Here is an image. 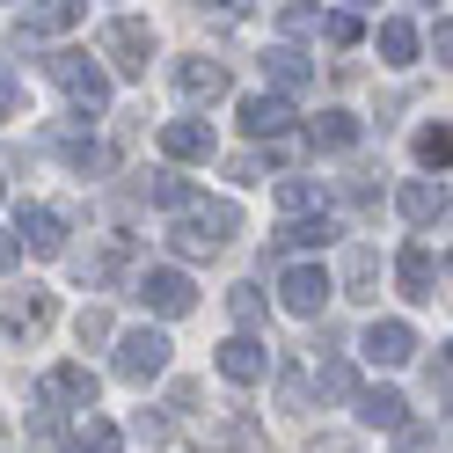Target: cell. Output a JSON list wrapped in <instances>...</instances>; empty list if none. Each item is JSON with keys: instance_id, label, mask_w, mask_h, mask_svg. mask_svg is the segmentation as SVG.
<instances>
[{"instance_id": "4dcf8cb0", "label": "cell", "mask_w": 453, "mask_h": 453, "mask_svg": "<svg viewBox=\"0 0 453 453\" xmlns=\"http://www.w3.org/2000/svg\"><path fill=\"white\" fill-rule=\"evenodd\" d=\"M73 336H81V344H103V336H110V315H103V307H81Z\"/></svg>"}, {"instance_id": "cb8c5ba5", "label": "cell", "mask_w": 453, "mask_h": 453, "mask_svg": "<svg viewBox=\"0 0 453 453\" xmlns=\"http://www.w3.org/2000/svg\"><path fill=\"white\" fill-rule=\"evenodd\" d=\"M315 205H322V183H307V176H286V183H278V212H286V219L315 212Z\"/></svg>"}, {"instance_id": "f35d334b", "label": "cell", "mask_w": 453, "mask_h": 453, "mask_svg": "<svg viewBox=\"0 0 453 453\" xmlns=\"http://www.w3.org/2000/svg\"><path fill=\"white\" fill-rule=\"evenodd\" d=\"M212 8H219V15H242V8H249V0H212Z\"/></svg>"}, {"instance_id": "9a60e30c", "label": "cell", "mask_w": 453, "mask_h": 453, "mask_svg": "<svg viewBox=\"0 0 453 453\" xmlns=\"http://www.w3.org/2000/svg\"><path fill=\"white\" fill-rule=\"evenodd\" d=\"M286 125H293V103L286 96H249L242 103V132L249 139H271V132H286Z\"/></svg>"}, {"instance_id": "277c9868", "label": "cell", "mask_w": 453, "mask_h": 453, "mask_svg": "<svg viewBox=\"0 0 453 453\" xmlns=\"http://www.w3.org/2000/svg\"><path fill=\"white\" fill-rule=\"evenodd\" d=\"M15 242L37 249V257H66V219L51 205H30V197H22V205H15Z\"/></svg>"}, {"instance_id": "836d02e7", "label": "cell", "mask_w": 453, "mask_h": 453, "mask_svg": "<svg viewBox=\"0 0 453 453\" xmlns=\"http://www.w3.org/2000/svg\"><path fill=\"white\" fill-rule=\"evenodd\" d=\"M226 176H234V183H264V161L257 154H234V161H226Z\"/></svg>"}, {"instance_id": "5bb4252c", "label": "cell", "mask_w": 453, "mask_h": 453, "mask_svg": "<svg viewBox=\"0 0 453 453\" xmlns=\"http://www.w3.org/2000/svg\"><path fill=\"white\" fill-rule=\"evenodd\" d=\"M358 417L373 424V432H403V424H410V403H403L395 388H358Z\"/></svg>"}, {"instance_id": "30bf717a", "label": "cell", "mask_w": 453, "mask_h": 453, "mask_svg": "<svg viewBox=\"0 0 453 453\" xmlns=\"http://www.w3.org/2000/svg\"><path fill=\"white\" fill-rule=\"evenodd\" d=\"M161 154H168V161H212V125H205V118L161 125Z\"/></svg>"}, {"instance_id": "6da1fadb", "label": "cell", "mask_w": 453, "mask_h": 453, "mask_svg": "<svg viewBox=\"0 0 453 453\" xmlns=\"http://www.w3.org/2000/svg\"><path fill=\"white\" fill-rule=\"evenodd\" d=\"M44 73L73 96V110H103V103H110V73H103L96 59H81V51H51Z\"/></svg>"}, {"instance_id": "ffe728a7", "label": "cell", "mask_w": 453, "mask_h": 453, "mask_svg": "<svg viewBox=\"0 0 453 453\" xmlns=\"http://www.w3.org/2000/svg\"><path fill=\"white\" fill-rule=\"evenodd\" d=\"M307 139H315V147H358V118H351V110H322Z\"/></svg>"}, {"instance_id": "9c48e42d", "label": "cell", "mask_w": 453, "mask_h": 453, "mask_svg": "<svg viewBox=\"0 0 453 453\" xmlns=\"http://www.w3.org/2000/svg\"><path fill=\"white\" fill-rule=\"evenodd\" d=\"M96 373H88V365H51V373H44V403H66V410H96Z\"/></svg>"}, {"instance_id": "ac0fdd59", "label": "cell", "mask_w": 453, "mask_h": 453, "mask_svg": "<svg viewBox=\"0 0 453 453\" xmlns=\"http://www.w3.org/2000/svg\"><path fill=\"white\" fill-rule=\"evenodd\" d=\"M329 234H336V219H329V212H300V219L278 226V242H286V249H322Z\"/></svg>"}, {"instance_id": "7a4b0ae2", "label": "cell", "mask_w": 453, "mask_h": 453, "mask_svg": "<svg viewBox=\"0 0 453 453\" xmlns=\"http://www.w3.org/2000/svg\"><path fill=\"white\" fill-rule=\"evenodd\" d=\"M161 373H168V336H161V329H132V336H118V380L147 388V380H161Z\"/></svg>"}, {"instance_id": "44dd1931", "label": "cell", "mask_w": 453, "mask_h": 453, "mask_svg": "<svg viewBox=\"0 0 453 453\" xmlns=\"http://www.w3.org/2000/svg\"><path fill=\"white\" fill-rule=\"evenodd\" d=\"M344 286H351V300H373V286H380L373 249H344Z\"/></svg>"}, {"instance_id": "7402d4cb", "label": "cell", "mask_w": 453, "mask_h": 453, "mask_svg": "<svg viewBox=\"0 0 453 453\" xmlns=\"http://www.w3.org/2000/svg\"><path fill=\"white\" fill-rule=\"evenodd\" d=\"M373 44H380V59H388V66H410V59H417V30H410V22H380V37H373Z\"/></svg>"}, {"instance_id": "5b68a950", "label": "cell", "mask_w": 453, "mask_h": 453, "mask_svg": "<svg viewBox=\"0 0 453 453\" xmlns=\"http://www.w3.org/2000/svg\"><path fill=\"white\" fill-rule=\"evenodd\" d=\"M329 293H336V286H329V271H322V264H293L286 278H278V300H286L293 315H307V322L329 307Z\"/></svg>"}, {"instance_id": "d6a6232c", "label": "cell", "mask_w": 453, "mask_h": 453, "mask_svg": "<svg viewBox=\"0 0 453 453\" xmlns=\"http://www.w3.org/2000/svg\"><path fill=\"white\" fill-rule=\"evenodd\" d=\"M322 37L329 44H358V15H322Z\"/></svg>"}, {"instance_id": "484cf974", "label": "cell", "mask_w": 453, "mask_h": 453, "mask_svg": "<svg viewBox=\"0 0 453 453\" xmlns=\"http://www.w3.org/2000/svg\"><path fill=\"white\" fill-rule=\"evenodd\" d=\"M168 249H176V257H219V242H212V234H197L190 219H176V226H168Z\"/></svg>"}, {"instance_id": "d590c367", "label": "cell", "mask_w": 453, "mask_h": 453, "mask_svg": "<svg viewBox=\"0 0 453 453\" xmlns=\"http://www.w3.org/2000/svg\"><path fill=\"white\" fill-rule=\"evenodd\" d=\"M15 257H22V242H15V234H0V278L15 271Z\"/></svg>"}, {"instance_id": "f546056e", "label": "cell", "mask_w": 453, "mask_h": 453, "mask_svg": "<svg viewBox=\"0 0 453 453\" xmlns=\"http://www.w3.org/2000/svg\"><path fill=\"white\" fill-rule=\"evenodd\" d=\"M226 439H234L242 453H271V439H264V432H257L249 417H226Z\"/></svg>"}, {"instance_id": "8d00e7d4", "label": "cell", "mask_w": 453, "mask_h": 453, "mask_svg": "<svg viewBox=\"0 0 453 453\" xmlns=\"http://www.w3.org/2000/svg\"><path fill=\"white\" fill-rule=\"evenodd\" d=\"M15 103H22V96H15V81L0 73V118H15Z\"/></svg>"}, {"instance_id": "d4e9b609", "label": "cell", "mask_w": 453, "mask_h": 453, "mask_svg": "<svg viewBox=\"0 0 453 453\" xmlns=\"http://www.w3.org/2000/svg\"><path fill=\"white\" fill-rule=\"evenodd\" d=\"M417 161L432 168V176H446V161H453V139H446V125H424V132H417Z\"/></svg>"}, {"instance_id": "52a82bcc", "label": "cell", "mask_w": 453, "mask_h": 453, "mask_svg": "<svg viewBox=\"0 0 453 453\" xmlns=\"http://www.w3.org/2000/svg\"><path fill=\"white\" fill-rule=\"evenodd\" d=\"M358 358L365 365H410L417 358V329L410 322H373V329H365V344H358Z\"/></svg>"}, {"instance_id": "e575fe53", "label": "cell", "mask_w": 453, "mask_h": 453, "mask_svg": "<svg viewBox=\"0 0 453 453\" xmlns=\"http://www.w3.org/2000/svg\"><path fill=\"white\" fill-rule=\"evenodd\" d=\"M278 22H286L293 37H307V30H322V15H315V8H286V15H278Z\"/></svg>"}, {"instance_id": "83f0119b", "label": "cell", "mask_w": 453, "mask_h": 453, "mask_svg": "<svg viewBox=\"0 0 453 453\" xmlns=\"http://www.w3.org/2000/svg\"><path fill=\"white\" fill-rule=\"evenodd\" d=\"M81 453H125V439H118V424H103V417L88 410V424H81Z\"/></svg>"}, {"instance_id": "74e56055", "label": "cell", "mask_w": 453, "mask_h": 453, "mask_svg": "<svg viewBox=\"0 0 453 453\" xmlns=\"http://www.w3.org/2000/svg\"><path fill=\"white\" fill-rule=\"evenodd\" d=\"M315 453H351V439H336V432H329V439H315Z\"/></svg>"}, {"instance_id": "8fae6325", "label": "cell", "mask_w": 453, "mask_h": 453, "mask_svg": "<svg viewBox=\"0 0 453 453\" xmlns=\"http://www.w3.org/2000/svg\"><path fill=\"white\" fill-rule=\"evenodd\" d=\"M81 15H88V0H37L30 22L15 30V44H30V37H59V30H73Z\"/></svg>"}, {"instance_id": "f1b7e54d", "label": "cell", "mask_w": 453, "mask_h": 453, "mask_svg": "<svg viewBox=\"0 0 453 453\" xmlns=\"http://www.w3.org/2000/svg\"><path fill=\"white\" fill-rule=\"evenodd\" d=\"M8 322H15V329H37V322H51V300H44L37 286H30V293H15V307H8Z\"/></svg>"}, {"instance_id": "e0dca14e", "label": "cell", "mask_w": 453, "mask_h": 453, "mask_svg": "<svg viewBox=\"0 0 453 453\" xmlns=\"http://www.w3.org/2000/svg\"><path fill=\"white\" fill-rule=\"evenodd\" d=\"M264 73H271V81H278V88H286V96L315 81V66H307V59H300L293 44H271V51H264Z\"/></svg>"}, {"instance_id": "603a6c76", "label": "cell", "mask_w": 453, "mask_h": 453, "mask_svg": "<svg viewBox=\"0 0 453 453\" xmlns=\"http://www.w3.org/2000/svg\"><path fill=\"white\" fill-rule=\"evenodd\" d=\"M190 226H197V234H212V242H226V234L242 226V212L226 205V197H212V205H197V212H190Z\"/></svg>"}, {"instance_id": "d6986e66", "label": "cell", "mask_w": 453, "mask_h": 453, "mask_svg": "<svg viewBox=\"0 0 453 453\" xmlns=\"http://www.w3.org/2000/svg\"><path fill=\"white\" fill-rule=\"evenodd\" d=\"M139 190H147V205H161V212H183V205H190V183L176 176V168H154Z\"/></svg>"}, {"instance_id": "3957f363", "label": "cell", "mask_w": 453, "mask_h": 453, "mask_svg": "<svg viewBox=\"0 0 453 453\" xmlns=\"http://www.w3.org/2000/svg\"><path fill=\"white\" fill-rule=\"evenodd\" d=\"M103 59L110 66H118V73H147V59H154V30H147V22H110V30H103Z\"/></svg>"}, {"instance_id": "2e32d148", "label": "cell", "mask_w": 453, "mask_h": 453, "mask_svg": "<svg viewBox=\"0 0 453 453\" xmlns=\"http://www.w3.org/2000/svg\"><path fill=\"white\" fill-rule=\"evenodd\" d=\"M403 219H417V226H432V219H446V183H432V176H417V183H403Z\"/></svg>"}, {"instance_id": "ba28073f", "label": "cell", "mask_w": 453, "mask_h": 453, "mask_svg": "<svg viewBox=\"0 0 453 453\" xmlns=\"http://www.w3.org/2000/svg\"><path fill=\"white\" fill-rule=\"evenodd\" d=\"M219 373L234 380V388H257L271 373V351L257 344V336H226V344H219Z\"/></svg>"}, {"instance_id": "ab89813d", "label": "cell", "mask_w": 453, "mask_h": 453, "mask_svg": "<svg viewBox=\"0 0 453 453\" xmlns=\"http://www.w3.org/2000/svg\"><path fill=\"white\" fill-rule=\"evenodd\" d=\"M358 8H373V0H358Z\"/></svg>"}, {"instance_id": "4fadbf2b", "label": "cell", "mask_w": 453, "mask_h": 453, "mask_svg": "<svg viewBox=\"0 0 453 453\" xmlns=\"http://www.w3.org/2000/svg\"><path fill=\"white\" fill-rule=\"evenodd\" d=\"M176 88H183L190 103H219V96H226V66H219V59H183V66H176Z\"/></svg>"}, {"instance_id": "4316f807", "label": "cell", "mask_w": 453, "mask_h": 453, "mask_svg": "<svg viewBox=\"0 0 453 453\" xmlns=\"http://www.w3.org/2000/svg\"><path fill=\"white\" fill-rule=\"evenodd\" d=\"M226 315H234L242 329H257L264 322V286H234V293H226Z\"/></svg>"}, {"instance_id": "8992f818", "label": "cell", "mask_w": 453, "mask_h": 453, "mask_svg": "<svg viewBox=\"0 0 453 453\" xmlns=\"http://www.w3.org/2000/svg\"><path fill=\"white\" fill-rule=\"evenodd\" d=\"M139 300H147V307H154L161 322H176V315H190L197 286H190L183 271H168V264H161V271H147V278H139Z\"/></svg>"}, {"instance_id": "7c38bea8", "label": "cell", "mask_w": 453, "mask_h": 453, "mask_svg": "<svg viewBox=\"0 0 453 453\" xmlns=\"http://www.w3.org/2000/svg\"><path fill=\"white\" fill-rule=\"evenodd\" d=\"M395 271H403V293H410V300H439V257H432L424 242H410Z\"/></svg>"}, {"instance_id": "1f68e13d", "label": "cell", "mask_w": 453, "mask_h": 453, "mask_svg": "<svg viewBox=\"0 0 453 453\" xmlns=\"http://www.w3.org/2000/svg\"><path fill=\"white\" fill-rule=\"evenodd\" d=\"M322 395H358V380H351V365H344V358H329V365H322Z\"/></svg>"}]
</instances>
